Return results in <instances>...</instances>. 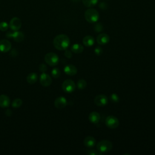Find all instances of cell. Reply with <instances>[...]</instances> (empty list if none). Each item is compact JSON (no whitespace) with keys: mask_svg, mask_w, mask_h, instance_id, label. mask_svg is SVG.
I'll return each mask as SVG.
<instances>
[{"mask_svg":"<svg viewBox=\"0 0 155 155\" xmlns=\"http://www.w3.org/2000/svg\"><path fill=\"white\" fill-rule=\"evenodd\" d=\"M87 154L89 155H99V154H101V153L99 152V151L97 152L96 150H90L87 151Z\"/></svg>","mask_w":155,"mask_h":155,"instance_id":"obj_29","label":"cell"},{"mask_svg":"<svg viewBox=\"0 0 155 155\" xmlns=\"http://www.w3.org/2000/svg\"><path fill=\"white\" fill-rule=\"evenodd\" d=\"M37 80H38V75L35 73H31L30 74H28L27 78V82L31 84H35L37 81Z\"/></svg>","mask_w":155,"mask_h":155,"instance_id":"obj_20","label":"cell"},{"mask_svg":"<svg viewBox=\"0 0 155 155\" xmlns=\"http://www.w3.org/2000/svg\"><path fill=\"white\" fill-rule=\"evenodd\" d=\"M83 44L86 47H91L95 43V39L91 36H86L83 39Z\"/></svg>","mask_w":155,"mask_h":155,"instance_id":"obj_17","label":"cell"},{"mask_svg":"<svg viewBox=\"0 0 155 155\" xmlns=\"http://www.w3.org/2000/svg\"><path fill=\"white\" fill-rule=\"evenodd\" d=\"M39 70L41 72H42L43 73H45L46 72V70H47V67L46 66V65L44 64H41L39 65Z\"/></svg>","mask_w":155,"mask_h":155,"instance_id":"obj_30","label":"cell"},{"mask_svg":"<svg viewBox=\"0 0 155 155\" xmlns=\"http://www.w3.org/2000/svg\"><path fill=\"white\" fill-rule=\"evenodd\" d=\"M77 87L79 90H83L87 87V82L84 79H80L77 83Z\"/></svg>","mask_w":155,"mask_h":155,"instance_id":"obj_22","label":"cell"},{"mask_svg":"<svg viewBox=\"0 0 155 155\" xmlns=\"http://www.w3.org/2000/svg\"><path fill=\"white\" fill-rule=\"evenodd\" d=\"M64 72L66 73V74H68V75L69 76H73L75 75V74L77 73L78 70L76 67L72 64H68L67 65L64 69Z\"/></svg>","mask_w":155,"mask_h":155,"instance_id":"obj_13","label":"cell"},{"mask_svg":"<svg viewBox=\"0 0 155 155\" xmlns=\"http://www.w3.org/2000/svg\"><path fill=\"white\" fill-rule=\"evenodd\" d=\"M51 75L55 78H58L61 75V72L59 68H54L51 71Z\"/></svg>","mask_w":155,"mask_h":155,"instance_id":"obj_23","label":"cell"},{"mask_svg":"<svg viewBox=\"0 0 155 155\" xmlns=\"http://www.w3.org/2000/svg\"><path fill=\"white\" fill-rule=\"evenodd\" d=\"M84 143L85 146L88 148L93 147L96 144V140L93 137L88 136L84 140Z\"/></svg>","mask_w":155,"mask_h":155,"instance_id":"obj_15","label":"cell"},{"mask_svg":"<svg viewBox=\"0 0 155 155\" xmlns=\"http://www.w3.org/2000/svg\"><path fill=\"white\" fill-rule=\"evenodd\" d=\"M98 0H83V4L87 7H92L97 3Z\"/></svg>","mask_w":155,"mask_h":155,"instance_id":"obj_21","label":"cell"},{"mask_svg":"<svg viewBox=\"0 0 155 155\" xmlns=\"http://www.w3.org/2000/svg\"><path fill=\"white\" fill-rule=\"evenodd\" d=\"M97 42L100 45H104L110 41V37L106 33H101L97 37Z\"/></svg>","mask_w":155,"mask_h":155,"instance_id":"obj_12","label":"cell"},{"mask_svg":"<svg viewBox=\"0 0 155 155\" xmlns=\"http://www.w3.org/2000/svg\"><path fill=\"white\" fill-rule=\"evenodd\" d=\"M11 49V43L7 39H3L0 41V51L7 52Z\"/></svg>","mask_w":155,"mask_h":155,"instance_id":"obj_11","label":"cell"},{"mask_svg":"<svg viewBox=\"0 0 155 155\" xmlns=\"http://www.w3.org/2000/svg\"><path fill=\"white\" fill-rule=\"evenodd\" d=\"M70 39L67 35L61 34L56 36L53 39L54 47L59 50H66L70 45Z\"/></svg>","mask_w":155,"mask_h":155,"instance_id":"obj_1","label":"cell"},{"mask_svg":"<svg viewBox=\"0 0 155 155\" xmlns=\"http://www.w3.org/2000/svg\"><path fill=\"white\" fill-rule=\"evenodd\" d=\"M45 62L50 66H55L58 64L59 57L56 53L50 52L45 55L44 57Z\"/></svg>","mask_w":155,"mask_h":155,"instance_id":"obj_4","label":"cell"},{"mask_svg":"<svg viewBox=\"0 0 155 155\" xmlns=\"http://www.w3.org/2000/svg\"><path fill=\"white\" fill-rule=\"evenodd\" d=\"M22 104V101L21 99H16L12 102V107L14 108H19Z\"/></svg>","mask_w":155,"mask_h":155,"instance_id":"obj_24","label":"cell"},{"mask_svg":"<svg viewBox=\"0 0 155 155\" xmlns=\"http://www.w3.org/2000/svg\"><path fill=\"white\" fill-rule=\"evenodd\" d=\"M113 147L112 143L108 140H102L97 144V149L101 153L110 152Z\"/></svg>","mask_w":155,"mask_h":155,"instance_id":"obj_3","label":"cell"},{"mask_svg":"<svg viewBox=\"0 0 155 155\" xmlns=\"http://www.w3.org/2000/svg\"><path fill=\"white\" fill-rule=\"evenodd\" d=\"M101 119L100 114L96 112H92L90 113L89 116V119L93 124H97L99 122Z\"/></svg>","mask_w":155,"mask_h":155,"instance_id":"obj_14","label":"cell"},{"mask_svg":"<svg viewBox=\"0 0 155 155\" xmlns=\"http://www.w3.org/2000/svg\"><path fill=\"white\" fill-rule=\"evenodd\" d=\"M12 32H8L7 34H6V37L7 38H12Z\"/></svg>","mask_w":155,"mask_h":155,"instance_id":"obj_34","label":"cell"},{"mask_svg":"<svg viewBox=\"0 0 155 155\" xmlns=\"http://www.w3.org/2000/svg\"><path fill=\"white\" fill-rule=\"evenodd\" d=\"M94 51H95V54L96 55L99 56V55H102V53L103 52V50H102V49L101 47H97L95 48Z\"/></svg>","mask_w":155,"mask_h":155,"instance_id":"obj_28","label":"cell"},{"mask_svg":"<svg viewBox=\"0 0 155 155\" xmlns=\"http://www.w3.org/2000/svg\"><path fill=\"white\" fill-rule=\"evenodd\" d=\"M102 29H103V26L101 23L96 24L94 27V30L96 32H100L102 30Z\"/></svg>","mask_w":155,"mask_h":155,"instance_id":"obj_27","label":"cell"},{"mask_svg":"<svg viewBox=\"0 0 155 155\" xmlns=\"http://www.w3.org/2000/svg\"><path fill=\"white\" fill-rule=\"evenodd\" d=\"M12 38L16 42H21L24 40V35L21 32L17 30L12 33Z\"/></svg>","mask_w":155,"mask_h":155,"instance_id":"obj_18","label":"cell"},{"mask_svg":"<svg viewBox=\"0 0 155 155\" xmlns=\"http://www.w3.org/2000/svg\"><path fill=\"white\" fill-rule=\"evenodd\" d=\"M99 7H100L101 9H103V10H104V9H107V4H106V3H102H102L100 4V5H99Z\"/></svg>","mask_w":155,"mask_h":155,"instance_id":"obj_32","label":"cell"},{"mask_svg":"<svg viewBox=\"0 0 155 155\" xmlns=\"http://www.w3.org/2000/svg\"><path fill=\"white\" fill-rule=\"evenodd\" d=\"M84 17L86 21L90 23H95L98 21L99 18V14L96 9L90 8L85 11Z\"/></svg>","mask_w":155,"mask_h":155,"instance_id":"obj_2","label":"cell"},{"mask_svg":"<svg viewBox=\"0 0 155 155\" xmlns=\"http://www.w3.org/2000/svg\"><path fill=\"white\" fill-rule=\"evenodd\" d=\"M67 104V99L63 96H60L55 101V106L58 109H61L64 108Z\"/></svg>","mask_w":155,"mask_h":155,"instance_id":"obj_10","label":"cell"},{"mask_svg":"<svg viewBox=\"0 0 155 155\" xmlns=\"http://www.w3.org/2000/svg\"><path fill=\"white\" fill-rule=\"evenodd\" d=\"M105 123L107 127L111 129H116L119 125V121L118 119L114 116H108L106 119Z\"/></svg>","mask_w":155,"mask_h":155,"instance_id":"obj_6","label":"cell"},{"mask_svg":"<svg viewBox=\"0 0 155 155\" xmlns=\"http://www.w3.org/2000/svg\"><path fill=\"white\" fill-rule=\"evenodd\" d=\"M73 1H78V0H73Z\"/></svg>","mask_w":155,"mask_h":155,"instance_id":"obj_35","label":"cell"},{"mask_svg":"<svg viewBox=\"0 0 155 155\" xmlns=\"http://www.w3.org/2000/svg\"><path fill=\"white\" fill-rule=\"evenodd\" d=\"M52 82V79L49 74L43 73L40 76V83L44 87H48Z\"/></svg>","mask_w":155,"mask_h":155,"instance_id":"obj_9","label":"cell"},{"mask_svg":"<svg viewBox=\"0 0 155 155\" xmlns=\"http://www.w3.org/2000/svg\"><path fill=\"white\" fill-rule=\"evenodd\" d=\"M64 55H65V56L67 58H68V59L72 58V53L71 52V51L68 50H66Z\"/></svg>","mask_w":155,"mask_h":155,"instance_id":"obj_31","label":"cell"},{"mask_svg":"<svg viewBox=\"0 0 155 155\" xmlns=\"http://www.w3.org/2000/svg\"><path fill=\"white\" fill-rule=\"evenodd\" d=\"M10 100L9 97L4 95H2L0 96V107L2 108L8 107L10 105Z\"/></svg>","mask_w":155,"mask_h":155,"instance_id":"obj_16","label":"cell"},{"mask_svg":"<svg viewBox=\"0 0 155 155\" xmlns=\"http://www.w3.org/2000/svg\"><path fill=\"white\" fill-rule=\"evenodd\" d=\"M5 114H6L7 116H11V114H12V111L10 110H7L6 112H5Z\"/></svg>","mask_w":155,"mask_h":155,"instance_id":"obj_33","label":"cell"},{"mask_svg":"<svg viewBox=\"0 0 155 155\" xmlns=\"http://www.w3.org/2000/svg\"><path fill=\"white\" fill-rule=\"evenodd\" d=\"M9 28V25L5 22H0V30H1L3 32L6 31Z\"/></svg>","mask_w":155,"mask_h":155,"instance_id":"obj_25","label":"cell"},{"mask_svg":"<svg viewBox=\"0 0 155 155\" xmlns=\"http://www.w3.org/2000/svg\"><path fill=\"white\" fill-rule=\"evenodd\" d=\"M71 50L73 53H81L84 51V47L81 44H74L71 47Z\"/></svg>","mask_w":155,"mask_h":155,"instance_id":"obj_19","label":"cell"},{"mask_svg":"<svg viewBox=\"0 0 155 155\" xmlns=\"http://www.w3.org/2000/svg\"><path fill=\"white\" fill-rule=\"evenodd\" d=\"M21 21L20 18H17V17H14L12 20H11L9 26L11 29L17 31L19 29H20V28L21 27Z\"/></svg>","mask_w":155,"mask_h":155,"instance_id":"obj_8","label":"cell"},{"mask_svg":"<svg viewBox=\"0 0 155 155\" xmlns=\"http://www.w3.org/2000/svg\"><path fill=\"white\" fill-rule=\"evenodd\" d=\"M94 102L98 107L105 106L108 103V97L104 95H99L95 97Z\"/></svg>","mask_w":155,"mask_h":155,"instance_id":"obj_7","label":"cell"},{"mask_svg":"<svg viewBox=\"0 0 155 155\" xmlns=\"http://www.w3.org/2000/svg\"><path fill=\"white\" fill-rule=\"evenodd\" d=\"M110 99L113 102H118L119 101V97L118 95L113 93L110 96Z\"/></svg>","mask_w":155,"mask_h":155,"instance_id":"obj_26","label":"cell"},{"mask_svg":"<svg viewBox=\"0 0 155 155\" xmlns=\"http://www.w3.org/2000/svg\"><path fill=\"white\" fill-rule=\"evenodd\" d=\"M62 90L66 93H72L76 89L75 83L72 79H66L62 84Z\"/></svg>","mask_w":155,"mask_h":155,"instance_id":"obj_5","label":"cell"}]
</instances>
